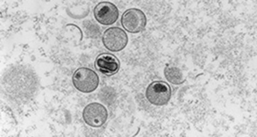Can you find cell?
<instances>
[{
	"label": "cell",
	"mask_w": 257,
	"mask_h": 137,
	"mask_svg": "<svg viewBox=\"0 0 257 137\" xmlns=\"http://www.w3.org/2000/svg\"><path fill=\"white\" fill-rule=\"evenodd\" d=\"M172 91L170 85L164 82L156 81L150 84L146 90L148 102L156 106L167 104L170 100Z\"/></svg>",
	"instance_id": "7a4b0ae2"
},
{
	"label": "cell",
	"mask_w": 257,
	"mask_h": 137,
	"mask_svg": "<svg viewBox=\"0 0 257 137\" xmlns=\"http://www.w3.org/2000/svg\"><path fill=\"white\" fill-rule=\"evenodd\" d=\"M72 81L77 90L84 93H90L97 88L99 77L93 70L87 68H81L74 72Z\"/></svg>",
	"instance_id": "6da1fadb"
},
{
	"label": "cell",
	"mask_w": 257,
	"mask_h": 137,
	"mask_svg": "<svg viewBox=\"0 0 257 137\" xmlns=\"http://www.w3.org/2000/svg\"><path fill=\"white\" fill-rule=\"evenodd\" d=\"M95 68L106 76L116 74L120 68V62L113 54L103 53L97 56L95 62Z\"/></svg>",
	"instance_id": "52a82bcc"
},
{
	"label": "cell",
	"mask_w": 257,
	"mask_h": 137,
	"mask_svg": "<svg viewBox=\"0 0 257 137\" xmlns=\"http://www.w3.org/2000/svg\"><path fill=\"white\" fill-rule=\"evenodd\" d=\"M147 24L144 12L137 8L126 10L121 18V24L124 30L132 34H138L145 30Z\"/></svg>",
	"instance_id": "3957f363"
},
{
	"label": "cell",
	"mask_w": 257,
	"mask_h": 137,
	"mask_svg": "<svg viewBox=\"0 0 257 137\" xmlns=\"http://www.w3.org/2000/svg\"><path fill=\"white\" fill-rule=\"evenodd\" d=\"M108 114L106 108L99 103H91L84 108L83 118L88 126L92 128L103 126L108 120Z\"/></svg>",
	"instance_id": "5b68a950"
},
{
	"label": "cell",
	"mask_w": 257,
	"mask_h": 137,
	"mask_svg": "<svg viewBox=\"0 0 257 137\" xmlns=\"http://www.w3.org/2000/svg\"><path fill=\"white\" fill-rule=\"evenodd\" d=\"M95 19L100 24L110 26L116 22L119 17L117 7L110 2H101L94 10Z\"/></svg>",
	"instance_id": "8992f818"
},
{
	"label": "cell",
	"mask_w": 257,
	"mask_h": 137,
	"mask_svg": "<svg viewBox=\"0 0 257 137\" xmlns=\"http://www.w3.org/2000/svg\"><path fill=\"white\" fill-rule=\"evenodd\" d=\"M104 46L109 51L117 52L122 51L127 46L128 37L126 33L118 27H111L106 30L102 37Z\"/></svg>",
	"instance_id": "277c9868"
},
{
	"label": "cell",
	"mask_w": 257,
	"mask_h": 137,
	"mask_svg": "<svg viewBox=\"0 0 257 137\" xmlns=\"http://www.w3.org/2000/svg\"><path fill=\"white\" fill-rule=\"evenodd\" d=\"M164 76L167 80L175 85H180L185 82L182 70L176 67L167 66L164 70Z\"/></svg>",
	"instance_id": "ba28073f"
}]
</instances>
